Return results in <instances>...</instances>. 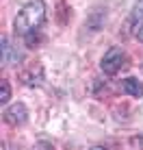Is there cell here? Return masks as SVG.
<instances>
[{"instance_id": "6da1fadb", "label": "cell", "mask_w": 143, "mask_h": 150, "mask_svg": "<svg viewBox=\"0 0 143 150\" xmlns=\"http://www.w3.org/2000/svg\"><path fill=\"white\" fill-rule=\"evenodd\" d=\"M43 20H46V4L41 0H30L15 15V24H13L15 33L22 35V37H28V35L37 33L41 28Z\"/></svg>"}, {"instance_id": "7a4b0ae2", "label": "cell", "mask_w": 143, "mask_h": 150, "mask_svg": "<svg viewBox=\"0 0 143 150\" xmlns=\"http://www.w3.org/2000/svg\"><path fill=\"white\" fill-rule=\"evenodd\" d=\"M124 61H126L124 50L113 46L109 52L102 57V72H104V74H117V72L124 68Z\"/></svg>"}, {"instance_id": "3957f363", "label": "cell", "mask_w": 143, "mask_h": 150, "mask_svg": "<svg viewBox=\"0 0 143 150\" xmlns=\"http://www.w3.org/2000/svg\"><path fill=\"white\" fill-rule=\"evenodd\" d=\"M4 117H7L9 124H15V126H20V124H24V122L28 120V109L22 105V102H15L13 107H9V109H7Z\"/></svg>"}, {"instance_id": "277c9868", "label": "cell", "mask_w": 143, "mask_h": 150, "mask_svg": "<svg viewBox=\"0 0 143 150\" xmlns=\"http://www.w3.org/2000/svg\"><path fill=\"white\" fill-rule=\"evenodd\" d=\"M22 79L26 85H39V83L43 81V70H41V65L35 61V63H30L26 70L22 72Z\"/></svg>"}, {"instance_id": "5b68a950", "label": "cell", "mask_w": 143, "mask_h": 150, "mask_svg": "<svg viewBox=\"0 0 143 150\" xmlns=\"http://www.w3.org/2000/svg\"><path fill=\"white\" fill-rule=\"evenodd\" d=\"M124 89H126V94H130L132 98H143V83L137 81V79H126Z\"/></svg>"}, {"instance_id": "8992f818", "label": "cell", "mask_w": 143, "mask_h": 150, "mask_svg": "<svg viewBox=\"0 0 143 150\" xmlns=\"http://www.w3.org/2000/svg\"><path fill=\"white\" fill-rule=\"evenodd\" d=\"M15 59H20V54H13ZM11 63V44H9L7 37H2V65Z\"/></svg>"}, {"instance_id": "52a82bcc", "label": "cell", "mask_w": 143, "mask_h": 150, "mask_svg": "<svg viewBox=\"0 0 143 150\" xmlns=\"http://www.w3.org/2000/svg\"><path fill=\"white\" fill-rule=\"evenodd\" d=\"M9 98H11V85H9V81H2L0 83V102L7 105Z\"/></svg>"}, {"instance_id": "ba28073f", "label": "cell", "mask_w": 143, "mask_h": 150, "mask_svg": "<svg viewBox=\"0 0 143 150\" xmlns=\"http://www.w3.org/2000/svg\"><path fill=\"white\" fill-rule=\"evenodd\" d=\"M33 150H54V148H52V144H50V142H39V144H35V146H33Z\"/></svg>"}, {"instance_id": "9c48e42d", "label": "cell", "mask_w": 143, "mask_h": 150, "mask_svg": "<svg viewBox=\"0 0 143 150\" xmlns=\"http://www.w3.org/2000/svg\"><path fill=\"white\" fill-rule=\"evenodd\" d=\"M135 33H137V39H139V41H143V24H139V26H137V30H135Z\"/></svg>"}, {"instance_id": "30bf717a", "label": "cell", "mask_w": 143, "mask_h": 150, "mask_svg": "<svg viewBox=\"0 0 143 150\" xmlns=\"http://www.w3.org/2000/svg\"><path fill=\"white\" fill-rule=\"evenodd\" d=\"M91 150H106L104 146H95V148H91Z\"/></svg>"}]
</instances>
